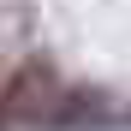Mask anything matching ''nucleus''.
I'll list each match as a JSON object with an SVG mask.
<instances>
[{"label":"nucleus","instance_id":"nucleus-1","mask_svg":"<svg viewBox=\"0 0 131 131\" xmlns=\"http://www.w3.org/2000/svg\"><path fill=\"white\" fill-rule=\"evenodd\" d=\"M42 95H48V72H42V66H24V72L6 83V95H0V131H12V125L36 119Z\"/></svg>","mask_w":131,"mask_h":131}]
</instances>
